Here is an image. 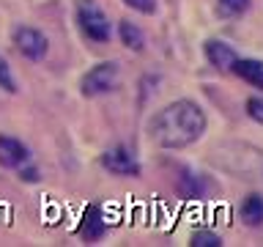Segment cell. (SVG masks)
I'll return each mask as SVG.
<instances>
[{"mask_svg":"<svg viewBox=\"0 0 263 247\" xmlns=\"http://www.w3.org/2000/svg\"><path fill=\"white\" fill-rule=\"evenodd\" d=\"M205 123H209L205 113L197 102H192V99H176V102L162 107L151 118L148 135H151L156 146L178 151V148H186L203 137Z\"/></svg>","mask_w":263,"mask_h":247,"instance_id":"obj_1","label":"cell"},{"mask_svg":"<svg viewBox=\"0 0 263 247\" xmlns=\"http://www.w3.org/2000/svg\"><path fill=\"white\" fill-rule=\"evenodd\" d=\"M77 25L82 36L96 41V44H104L112 36L110 20H107V14L102 11V6L96 0H77Z\"/></svg>","mask_w":263,"mask_h":247,"instance_id":"obj_2","label":"cell"},{"mask_svg":"<svg viewBox=\"0 0 263 247\" xmlns=\"http://www.w3.org/2000/svg\"><path fill=\"white\" fill-rule=\"evenodd\" d=\"M118 85V63L115 61H104V63H96L90 72H85L82 77V96H99V94H107Z\"/></svg>","mask_w":263,"mask_h":247,"instance_id":"obj_3","label":"cell"},{"mask_svg":"<svg viewBox=\"0 0 263 247\" xmlns=\"http://www.w3.org/2000/svg\"><path fill=\"white\" fill-rule=\"evenodd\" d=\"M14 47L20 49V52L28 58V61H44L47 52H49V41L41 30L36 28H28V25H22V28L14 30Z\"/></svg>","mask_w":263,"mask_h":247,"instance_id":"obj_4","label":"cell"},{"mask_svg":"<svg viewBox=\"0 0 263 247\" xmlns=\"http://www.w3.org/2000/svg\"><path fill=\"white\" fill-rule=\"evenodd\" d=\"M102 165L112 176H140V162L129 146H112L102 154Z\"/></svg>","mask_w":263,"mask_h":247,"instance_id":"obj_5","label":"cell"},{"mask_svg":"<svg viewBox=\"0 0 263 247\" xmlns=\"http://www.w3.org/2000/svg\"><path fill=\"white\" fill-rule=\"evenodd\" d=\"M30 162V148L11 135H0V165L3 168H22Z\"/></svg>","mask_w":263,"mask_h":247,"instance_id":"obj_6","label":"cell"},{"mask_svg":"<svg viewBox=\"0 0 263 247\" xmlns=\"http://www.w3.org/2000/svg\"><path fill=\"white\" fill-rule=\"evenodd\" d=\"M205 61H209L217 72H230V66H233L236 61V49L225 44V41H219V39H211V41H205Z\"/></svg>","mask_w":263,"mask_h":247,"instance_id":"obj_7","label":"cell"},{"mask_svg":"<svg viewBox=\"0 0 263 247\" xmlns=\"http://www.w3.org/2000/svg\"><path fill=\"white\" fill-rule=\"evenodd\" d=\"M104 231H107V220H104L102 209H99V206H88L85 214H82L77 234L85 239V242H99V239L104 236Z\"/></svg>","mask_w":263,"mask_h":247,"instance_id":"obj_8","label":"cell"},{"mask_svg":"<svg viewBox=\"0 0 263 247\" xmlns=\"http://www.w3.org/2000/svg\"><path fill=\"white\" fill-rule=\"evenodd\" d=\"M230 72L236 77H241L244 82H250L252 88L263 91V61H255V58H236Z\"/></svg>","mask_w":263,"mask_h":247,"instance_id":"obj_9","label":"cell"},{"mask_svg":"<svg viewBox=\"0 0 263 247\" xmlns=\"http://www.w3.org/2000/svg\"><path fill=\"white\" fill-rule=\"evenodd\" d=\"M241 222L244 225H250V228H258L263 225V195L260 192H250L244 198V203H241Z\"/></svg>","mask_w":263,"mask_h":247,"instance_id":"obj_10","label":"cell"},{"mask_svg":"<svg viewBox=\"0 0 263 247\" xmlns=\"http://www.w3.org/2000/svg\"><path fill=\"white\" fill-rule=\"evenodd\" d=\"M118 36H121V44L129 47V49H135V52H140V49L145 47L143 30H140L135 22H129V20H121L118 22Z\"/></svg>","mask_w":263,"mask_h":247,"instance_id":"obj_11","label":"cell"},{"mask_svg":"<svg viewBox=\"0 0 263 247\" xmlns=\"http://www.w3.org/2000/svg\"><path fill=\"white\" fill-rule=\"evenodd\" d=\"M252 0H217V11L219 16H241L250 8Z\"/></svg>","mask_w":263,"mask_h":247,"instance_id":"obj_12","label":"cell"},{"mask_svg":"<svg viewBox=\"0 0 263 247\" xmlns=\"http://www.w3.org/2000/svg\"><path fill=\"white\" fill-rule=\"evenodd\" d=\"M189 244L192 247H219L222 239H219V234H214V231H195Z\"/></svg>","mask_w":263,"mask_h":247,"instance_id":"obj_13","label":"cell"},{"mask_svg":"<svg viewBox=\"0 0 263 247\" xmlns=\"http://www.w3.org/2000/svg\"><path fill=\"white\" fill-rule=\"evenodd\" d=\"M0 88H3L6 94H16V80H14L11 66H8V61L3 55H0Z\"/></svg>","mask_w":263,"mask_h":247,"instance_id":"obj_14","label":"cell"},{"mask_svg":"<svg viewBox=\"0 0 263 247\" xmlns=\"http://www.w3.org/2000/svg\"><path fill=\"white\" fill-rule=\"evenodd\" d=\"M247 115H250L252 121L263 123V96H252V99H247Z\"/></svg>","mask_w":263,"mask_h":247,"instance_id":"obj_15","label":"cell"},{"mask_svg":"<svg viewBox=\"0 0 263 247\" xmlns=\"http://www.w3.org/2000/svg\"><path fill=\"white\" fill-rule=\"evenodd\" d=\"M129 8H135L140 14H154L156 11V0H123Z\"/></svg>","mask_w":263,"mask_h":247,"instance_id":"obj_16","label":"cell"},{"mask_svg":"<svg viewBox=\"0 0 263 247\" xmlns=\"http://www.w3.org/2000/svg\"><path fill=\"white\" fill-rule=\"evenodd\" d=\"M20 170V176L25 179V181H39V170L36 168H28V165H22V168H16Z\"/></svg>","mask_w":263,"mask_h":247,"instance_id":"obj_17","label":"cell"}]
</instances>
